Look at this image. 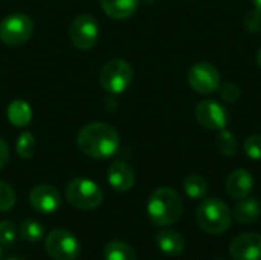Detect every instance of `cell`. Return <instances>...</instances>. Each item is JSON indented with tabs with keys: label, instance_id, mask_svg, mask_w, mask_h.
I'll list each match as a JSON object with an SVG mask.
<instances>
[{
	"label": "cell",
	"instance_id": "obj_1",
	"mask_svg": "<svg viewBox=\"0 0 261 260\" xmlns=\"http://www.w3.org/2000/svg\"><path fill=\"white\" fill-rule=\"evenodd\" d=\"M76 143L86 156L93 159H107L119 149V133L113 126L95 121L80 130Z\"/></svg>",
	"mask_w": 261,
	"mask_h": 260
},
{
	"label": "cell",
	"instance_id": "obj_2",
	"mask_svg": "<svg viewBox=\"0 0 261 260\" xmlns=\"http://www.w3.org/2000/svg\"><path fill=\"white\" fill-rule=\"evenodd\" d=\"M184 211L182 198L170 187L156 188L147 204L148 219L158 227H168L176 224Z\"/></svg>",
	"mask_w": 261,
	"mask_h": 260
},
{
	"label": "cell",
	"instance_id": "obj_3",
	"mask_svg": "<svg viewBox=\"0 0 261 260\" xmlns=\"http://www.w3.org/2000/svg\"><path fill=\"white\" fill-rule=\"evenodd\" d=\"M197 224L210 234H222L231 227L232 215L228 205L217 198L205 199L197 208Z\"/></svg>",
	"mask_w": 261,
	"mask_h": 260
},
{
	"label": "cell",
	"instance_id": "obj_4",
	"mask_svg": "<svg viewBox=\"0 0 261 260\" xmlns=\"http://www.w3.org/2000/svg\"><path fill=\"white\" fill-rule=\"evenodd\" d=\"M67 202L78 210H95L102 202V190L87 178H75L66 185Z\"/></svg>",
	"mask_w": 261,
	"mask_h": 260
},
{
	"label": "cell",
	"instance_id": "obj_5",
	"mask_svg": "<svg viewBox=\"0 0 261 260\" xmlns=\"http://www.w3.org/2000/svg\"><path fill=\"white\" fill-rule=\"evenodd\" d=\"M133 81V69L122 58H113L104 64L99 74L101 86L110 93H122Z\"/></svg>",
	"mask_w": 261,
	"mask_h": 260
},
{
	"label": "cell",
	"instance_id": "obj_6",
	"mask_svg": "<svg viewBox=\"0 0 261 260\" xmlns=\"http://www.w3.org/2000/svg\"><path fill=\"white\" fill-rule=\"evenodd\" d=\"M44 250L54 260H75L81 253V245L73 233L57 228L46 236Z\"/></svg>",
	"mask_w": 261,
	"mask_h": 260
},
{
	"label": "cell",
	"instance_id": "obj_7",
	"mask_svg": "<svg viewBox=\"0 0 261 260\" xmlns=\"http://www.w3.org/2000/svg\"><path fill=\"white\" fill-rule=\"evenodd\" d=\"M34 32L31 17L21 12L9 14L0 21V40L8 46L24 44Z\"/></svg>",
	"mask_w": 261,
	"mask_h": 260
},
{
	"label": "cell",
	"instance_id": "obj_8",
	"mask_svg": "<svg viewBox=\"0 0 261 260\" xmlns=\"http://www.w3.org/2000/svg\"><path fill=\"white\" fill-rule=\"evenodd\" d=\"M188 83L197 93L210 95L220 87L222 80L216 66L208 61H197L188 70Z\"/></svg>",
	"mask_w": 261,
	"mask_h": 260
},
{
	"label": "cell",
	"instance_id": "obj_9",
	"mask_svg": "<svg viewBox=\"0 0 261 260\" xmlns=\"http://www.w3.org/2000/svg\"><path fill=\"white\" fill-rule=\"evenodd\" d=\"M69 34L75 48L81 51H87L96 44L99 37V26L92 15L80 14L73 18Z\"/></svg>",
	"mask_w": 261,
	"mask_h": 260
},
{
	"label": "cell",
	"instance_id": "obj_10",
	"mask_svg": "<svg viewBox=\"0 0 261 260\" xmlns=\"http://www.w3.org/2000/svg\"><path fill=\"white\" fill-rule=\"evenodd\" d=\"M196 118L202 127L216 132L226 129V124L229 121L226 107L214 100L200 101L196 107Z\"/></svg>",
	"mask_w": 261,
	"mask_h": 260
},
{
	"label": "cell",
	"instance_id": "obj_11",
	"mask_svg": "<svg viewBox=\"0 0 261 260\" xmlns=\"http://www.w3.org/2000/svg\"><path fill=\"white\" fill-rule=\"evenodd\" d=\"M29 202H31V207L34 210H37L38 213L50 215L60 208L61 198H60V193L57 192L55 187L47 185V184H41V185H37L31 190Z\"/></svg>",
	"mask_w": 261,
	"mask_h": 260
},
{
	"label": "cell",
	"instance_id": "obj_12",
	"mask_svg": "<svg viewBox=\"0 0 261 260\" xmlns=\"http://www.w3.org/2000/svg\"><path fill=\"white\" fill-rule=\"evenodd\" d=\"M229 253L234 260H261V236L257 233L237 236L229 245Z\"/></svg>",
	"mask_w": 261,
	"mask_h": 260
},
{
	"label": "cell",
	"instance_id": "obj_13",
	"mask_svg": "<svg viewBox=\"0 0 261 260\" xmlns=\"http://www.w3.org/2000/svg\"><path fill=\"white\" fill-rule=\"evenodd\" d=\"M107 181L116 192H128L136 181L135 170L124 161H115L107 172Z\"/></svg>",
	"mask_w": 261,
	"mask_h": 260
},
{
	"label": "cell",
	"instance_id": "obj_14",
	"mask_svg": "<svg viewBox=\"0 0 261 260\" xmlns=\"http://www.w3.org/2000/svg\"><path fill=\"white\" fill-rule=\"evenodd\" d=\"M225 187H226V192L229 196H232L236 199H243L251 195V192L254 188V178L248 170L237 169L228 175Z\"/></svg>",
	"mask_w": 261,
	"mask_h": 260
},
{
	"label": "cell",
	"instance_id": "obj_15",
	"mask_svg": "<svg viewBox=\"0 0 261 260\" xmlns=\"http://www.w3.org/2000/svg\"><path fill=\"white\" fill-rule=\"evenodd\" d=\"M99 2H101V8L109 17L116 20H124L136 12L141 0H99Z\"/></svg>",
	"mask_w": 261,
	"mask_h": 260
},
{
	"label": "cell",
	"instance_id": "obj_16",
	"mask_svg": "<svg viewBox=\"0 0 261 260\" xmlns=\"http://www.w3.org/2000/svg\"><path fill=\"white\" fill-rule=\"evenodd\" d=\"M156 242L159 250L167 256H179L185 250V239L173 230L159 231L156 236Z\"/></svg>",
	"mask_w": 261,
	"mask_h": 260
},
{
	"label": "cell",
	"instance_id": "obj_17",
	"mask_svg": "<svg viewBox=\"0 0 261 260\" xmlns=\"http://www.w3.org/2000/svg\"><path fill=\"white\" fill-rule=\"evenodd\" d=\"M260 202L255 198H243L234 207V218L240 224H251L260 216Z\"/></svg>",
	"mask_w": 261,
	"mask_h": 260
},
{
	"label": "cell",
	"instance_id": "obj_18",
	"mask_svg": "<svg viewBox=\"0 0 261 260\" xmlns=\"http://www.w3.org/2000/svg\"><path fill=\"white\" fill-rule=\"evenodd\" d=\"M8 120L17 127H26L32 120V109L24 100H14L8 106Z\"/></svg>",
	"mask_w": 261,
	"mask_h": 260
},
{
	"label": "cell",
	"instance_id": "obj_19",
	"mask_svg": "<svg viewBox=\"0 0 261 260\" xmlns=\"http://www.w3.org/2000/svg\"><path fill=\"white\" fill-rule=\"evenodd\" d=\"M104 260H138L135 250L121 241H112L104 247Z\"/></svg>",
	"mask_w": 261,
	"mask_h": 260
},
{
	"label": "cell",
	"instance_id": "obj_20",
	"mask_svg": "<svg viewBox=\"0 0 261 260\" xmlns=\"http://www.w3.org/2000/svg\"><path fill=\"white\" fill-rule=\"evenodd\" d=\"M184 190H185L187 196H190L191 199H202L208 193V182L203 176L193 173L185 178Z\"/></svg>",
	"mask_w": 261,
	"mask_h": 260
},
{
	"label": "cell",
	"instance_id": "obj_21",
	"mask_svg": "<svg viewBox=\"0 0 261 260\" xmlns=\"http://www.w3.org/2000/svg\"><path fill=\"white\" fill-rule=\"evenodd\" d=\"M217 150L223 155V156H234L239 150V141H237V136L228 130V129H223L219 132V135L216 136V141H214Z\"/></svg>",
	"mask_w": 261,
	"mask_h": 260
},
{
	"label": "cell",
	"instance_id": "obj_22",
	"mask_svg": "<svg viewBox=\"0 0 261 260\" xmlns=\"http://www.w3.org/2000/svg\"><path fill=\"white\" fill-rule=\"evenodd\" d=\"M20 234L28 242H38L44 238L43 225L35 219H26L20 224Z\"/></svg>",
	"mask_w": 261,
	"mask_h": 260
},
{
	"label": "cell",
	"instance_id": "obj_23",
	"mask_svg": "<svg viewBox=\"0 0 261 260\" xmlns=\"http://www.w3.org/2000/svg\"><path fill=\"white\" fill-rule=\"evenodd\" d=\"M15 150L18 153V156L24 158V159H29L34 156L35 153V138L31 132H23L17 143H15Z\"/></svg>",
	"mask_w": 261,
	"mask_h": 260
},
{
	"label": "cell",
	"instance_id": "obj_24",
	"mask_svg": "<svg viewBox=\"0 0 261 260\" xmlns=\"http://www.w3.org/2000/svg\"><path fill=\"white\" fill-rule=\"evenodd\" d=\"M243 150L248 158L254 161H261V135H249L243 143Z\"/></svg>",
	"mask_w": 261,
	"mask_h": 260
},
{
	"label": "cell",
	"instance_id": "obj_25",
	"mask_svg": "<svg viewBox=\"0 0 261 260\" xmlns=\"http://www.w3.org/2000/svg\"><path fill=\"white\" fill-rule=\"evenodd\" d=\"M15 205V193L9 184L0 181V211H9Z\"/></svg>",
	"mask_w": 261,
	"mask_h": 260
},
{
	"label": "cell",
	"instance_id": "obj_26",
	"mask_svg": "<svg viewBox=\"0 0 261 260\" xmlns=\"http://www.w3.org/2000/svg\"><path fill=\"white\" fill-rule=\"evenodd\" d=\"M217 90L220 93V98L225 103H236L240 98V89L236 83H231V81L223 83V84H220V87Z\"/></svg>",
	"mask_w": 261,
	"mask_h": 260
},
{
	"label": "cell",
	"instance_id": "obj_27",
	"mask_svg": "<svg viewBox=\"0 0 261 260\" xmlns=\"http://www.w3.org/2000/svg\"><path fill=\"white\" fill-rule=\"evenodd\" d=\"M17 238V228L9 221L0 222V245H11L15 242Z\"/></svg>",
	"mask_w": 261,
	"mask_h": 260
},
{
	"label": "cell",
	"instance_id": "obj_28",
	"mask_svg": "<svg viewBox=\"0 0 261 260\" xmlns=\"http://www.w3.org/2000/svg\"><path fill=\"white\" fill-rule=\"evenodd\" d=\"M243 25L246 28V31L249 32H260L261 31V11H249L246 12L245 18H243Z\"/></svg>",
	"mask_w": 261,
	"mask_h": 260
},
{
	"label": "cell",
	"instance_id": "obj_29",
	"mask_svg": "<svg viewBox=\"0 0 261 260\" xmlns=\"http://www.w3.org/2000/svg\"><path fill=\"white\" fill-rule=\"evenodd\" d=\"M8 159H9V147L5 143V139L0 138V170L6 166Z\"/></svg>",
	"mask_w": 261,
	"mask_h": 260
},
{
	"label": "cell",
	"instance_id": "obj_30",
	"mask_svg": "<svg viewBox=\"0 0 261 260\" xmlns=\"http://www.w3.org/2000/svg\"><path fill=\"white\" fill-rule=\"evenodd\" d=\"M254 3V9L255 11H261V0H251Z\"/></svg>",
	"mask_w": 261,
	"mask_h": 260
},
{
	"label": "cell",
	"instance_id": "obj_31",
	"mask_svg": "<svg viewBox=\"0 0 261 260\" xmlns=\"http://www.w3.org/2000/svg\"><path fill=\"white\" fill-rule=\"evenodd\" d=\"M257 63H258V66H260L261 69V48L258 49V52H257Z\"/></svg>",
	"mask_w": 261,
	"mask_h": 260
},
{
	"label": "cell",
	"instance_id": "obj_32",
	"mask_svg": "<svg viewBox=\"0 0 261 260\" xmlns=\"http://www.w3.org/2000/svg\"><path fill=\"white\" fill-rule=\"evenodd\" d=\"M8 260H23V259H18V257H11V259Z\"/></svg>",
	"mask_w": 261,
	"mask_h": 260
},
{
	"label": "cell",
	"instance_id": "obj_33",
	"mask_svg": "<svg viewBox=\"0 0 261 260\" xmlns=\"http://www.w3.org/2000/svg\"><path fill=\"white\" fill-rule=\"evenodd\" d=\"M145 2H147V3H153L154 0H145Z\"/></svg>",
	"mask_w": 261,
	"mask_h": 260
},
{
	"label": "cell",
	"instance_id": "obj_34",
	"mask_svg": "<svg viewBox=\"0 0 261 260\" xmlns=\"http://www.w3.org/2000/svg\"><path fill=\"white\" fill-rule=\"evenodd\" d=\"M0 260H2V245H0Z\"/></svg>",
	"mask_w": 261,
	"mask_h": 260
}]
</instances>
